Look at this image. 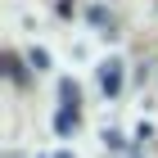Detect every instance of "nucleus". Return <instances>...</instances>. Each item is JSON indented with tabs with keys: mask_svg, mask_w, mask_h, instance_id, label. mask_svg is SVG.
<instances>
[]
</instances>
